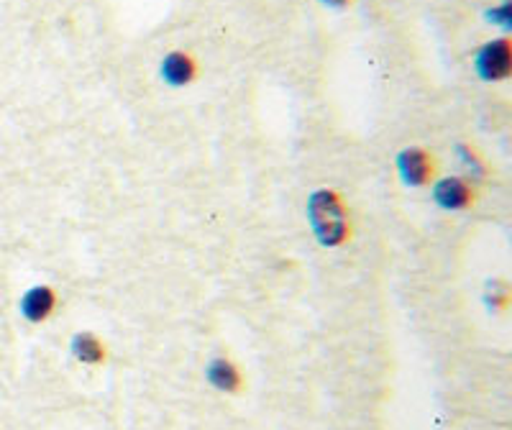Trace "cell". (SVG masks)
Wrapping results in <instances>:
<instances>
[{"mask_svg": "<svg viewBox=\"0 0 512 430\" xmlns=\"http://www.w3.org/2000/svg\"><path fill=\"white\" fill-rule=\"evenodd\" d=\"M205 382L221 395H241L246 390L244 369L231 356H213L205 364Z\"/></svg>", "mask_w": 512, "mask_h": 430, "instance_id": "obj_6", "label": "cell"}, {"mask_svg": "<svg viewBox=\"0 0 512 430\" xmlns=\"http://www.w3.org/2000/svg\"><path fill=\"white\" fill-rule=\"evenodd\" d=\"M512 303V290L510 282L505 277H492L484 287V305H487L489 313L505 315L510 310Z\"/></svg>", "mask_w": 512, "mask_h": 430, "instance_id": "obj_10", "label": "cell"}, {"mask_svg": "<svg viewBox=\"0 0 512 430\" xmlns=\"http://www.w3.org/2000/svg\"><path fill=\"white\" fill-rule=\"evenodd\" d=\"M484 18H487V24L497 26V29L507 34L512 29V0H500L497 6H489Z\"/></svg>", "mask_w": 512, "mask_h": 430, "instance_id": "obj_11", "label": "cell"}, {"mask_svg": "<svg viewBox=\"0 0 512 430\" xmlns=\"http://www.w3.org/2000/svg\"><path fill=\"white\" fill-rule=\"evenodd\" d=\"M431 200L443 213H469L479 203V187L464 175H443L431 182Z\"/></svg>", "mask_w": 512, "mask_h": 430, "instance_id": "obj_3", "label": "cell"}, {"mask_svg": "<svg viewBox=\"0 0 512 430\" xmlns=\"http://www.w3.org/2000/svg\"><path fill=\"white\" fill-rule=\"evenodd\" d=\"M305 221L315 244L328 251L344 249L354 239V215L349 200L336 187H315L305 200Z\"/></svg>", "mask_w": 512, "mask_h": 430, "instance_id": "obj_1", "label": "cell"}, {"mask_svg": "<svg viewBox=\"0 0 512 430\" xmlns=\"http://www.w3.org/2000/svg\"><path fill=\"white\" fill-rule=\"evenodd\" d=\"M318 3L328 11H346L349 6H354V0H318Z\"/></svg>", "mask_w": 512, "mask_h": 430, "instance_id": "obj_12", "label": "cell"}, {"mask_svg": "<svg viewBox=\"0 0 512 430\" xmlns=\"http://www.w3.org/2000/svg\"><path fill=\"white\" fill-rule=\"evenodd\" d=\"M454 152H456V159H459L461 172H464L466 180L474 182L477 187H479V182L487 180L489 164H487V159H484V154H479L477 146L466 144V141H459V144L454 146Z\"/></svg>", "mask_w": 512, "mask_h": 430, "instance_id": "obj_9", "label": "cell"}, {"mask_svg": "<svg viewBox=\"0 0 512 430\" xmlns=\"http://www.w3.org/2000/svg\"><path fill=\"white\" fill-rule=\"evenodd\" d=\"M70 354L72 359L80 361L82 367H103L108 361V346L103 336L93 331H77L70 338Z\"/></svg>", "mask_w": 512, "mask_h": 430, "instance_id": "obj_8", "label": "cell"}, {"mask_svg": "<svg viewBox=\"0 0 512 430\" xmlns=\"http://www.w3.org/2000/svg\"><path fill=\"white\" fill-rule=\"evenodd\" d=\"M59 308V292L52 285H34L21 295L18 300V310H21V318L31 326H41L47 323Z\"/></svg>", "mask_w": 512, "mask_h": 430, "instance_id": "obj_7", "label": "cell"}, {"mask_svg": "<svg viewBox=\"0 0 512 430\" xmlns=\"http://www.w3.org/2000/svg\"><path fill=\"white\" fill-rule=\"evenodd\" d=\"M159 77L167 88L185 90L200 77V64L187 49H172L159 62Z\"/></svg>", "mask_w": 512, "mask_h": 430, "instance_id": "obj_5", "label": "cell"}, {"mask_svg": "<svg viewBox=\"0 0 512 430\" xmlns=\"http://www.w3.org/2000/svg\"><path fill=\"white\" fill-rule=\"evenodd\" d=\"M474 72L484 82H505L512 72V41L510 36H495L484 41L472 54Z\"/></svg>", "mask_w": 512, "mask_h": 430, "instance_id": "obj_4", "label": "cell"}, {"mask_svg": "<svg viewBox=\"0 0 512 430\" xmlns=\"http://www.w3.org/2000/svg\"><path fill=\"white\" fill-rule=\"evenodd\" d=\"M395 175L408 190H423L431 187V182L438 177L436 154L425 146H405L395 154Z\"/></svg>", "mask_w": 512, "mask_h": 430, "instance_id": "obj_2", "label": "cell"}]
</instances>
